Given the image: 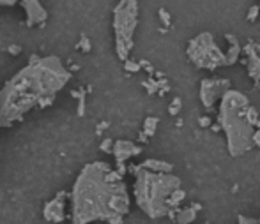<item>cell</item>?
<instances>
[{"instance_id": "1", "label": "cell", "mask_w": 260, "mask_h": 224, "mask_svg": "<svg viewBox=\"0 0 260 224\" xmlns=\"http://www.w3.org/2000/svg\"><path fill=\"white\" fill-rule=\"evenodd\" d=\"M130 212V194L122 175L107 163L87 164L73 189V221L122 223Z\"/></svg>"}, {"instance_id": "2", "label": "cell", "mask_w": 260, "mask_h": 224, "mask_svg": "<svg viewBox=\"0 0 260 224\" xmlns=\"http://www.w3.org/2000/svg\"><path fill=\"white\" fill-rule=\"evenodd\" d=\"M69 69L62 67L57 57L39 59L22 69L0 92V125H11L43 97L59 92L69 81Z\"/></svg>"}, {"instance_id": "3", "label": "cell", "mask_w": 260, "mask_h": 224, "mask_svg": "<svg viewBox=\"0 0 260 224\" xmlns=\"http://www.w3.org/2000/svg\"><path fill=\"white\" fill-rule=\"evenodd\" d=\"M250 101L239 90H230L223 96L218 108V123L227 138V150L232 157H241L253 148L255 125L248 117Z\"/></svg>"}, {"instance_id": "4", "label": "cell", "mask_w": 260, "mask_h": 224, "mask_svg": "<svg viewBox=\"0 0 260 224\" xmlns=\"http://www.w3.org/2000/svg\"><path fill=\"white\" fill-rule=\"evenodd\" d=\"M135 173V194L136 205L140 210L144 212L151 219H159L170 214L172 203L170 196L175 189L181 187V179L175 177L173 173H158V171H151L142 166H130Z\"/></svg>"}, {"instance_id": "5", "label": "cell", "mask_w": 260, "mask_h": 224, "mask_svg": "<svg viewBox=\"0 0 260 224\" xmlns=\"http://www.w3.org/2000/svg\"><path fill=\"white\" fill-rule=\"evenodd\" d=\"M138 25V0H121L113 9V30H115L117 57L124 62L133 50V36Z\"/></svg>"}, {"instance_id": "6", "label": "cell", "mask_w": 260, "mask_h": 224, "mask_svg": "<svg viewBox=\"0 0 260 224\" xmlns=\"http://www.w3.org/2000/svg\"><path fill=\"white\" fill-rule=\"evenodd\" d=\"M186 57L191 64L205 71H216L218 67H227V53L218 46L216 39L211 32H202L188 41Z\"/></svg>"}, {"instance_id": "7", "label": "cell", "mask_w": 260, "mask_h": 224, "mask_svg": "<svg viewBox=\"0 0 260 224\" xmlns=\"http://www.w3.org/2000/svg\"><path fill=\"white\" fill-rule=\"evenodd\" d=\"M232 88V83L227 78H205L200 81V102L205 110H213L216 102Z\"/></svg>"}, {"instance_id": "8", "label": "cell", "mask_w": 260, "mask_h": 224, "mask_svg": "<svg viewBox=\"0 0 260 224\" xmlns=\"http://www.w3.org/2000/svg\"><path fill=\"white\" fill-rule=\"evenodd\" d=\"M242 53H244V59H241L239 62L246 65L248 76L255 81V85H260V44L248 42L242 48Z\"/></svg>"}, {"instance_id": "9", "label": "cell", "mask_w": 260, "mask_h": 224, "mask_svg": "<svg viewBox=\"0 0 260 224\" xmlns=\"http://www.w3.org/2000/svg\"><path fill=\"white\" fill-rule=\"evenodd\" d=\"M140 152H142V146L135 145L133 142H130V140H117L115 143H113V156H115V161H121V163H126L128 159H131V157L138 156Z\"/></svg>"}, {"instance_id": "10", "label": "cell", "mask_w": 260, "mask_h": 224, "mask_svg": "<svg viewBox=\"0 0 260 224\" xmlns=\"http://www.w3.org/2000/svg\"><path fill=\"white\" fill-rule=\"evenodd\" d=\"M23 9L27 11V25L34 27L46 20V11L39 4V0H22Z\"/></svg>"}, {"instance_id": "11", "label": "cell", "mask_w": 260, "mask_h": 224, "mask_svg": "<svg viewBox=\"0 0 260 224\" xmlns=\"http://www.w3.org/2000/svg\"><path fill=\"white\" fill-rule=\"evenodd\" d=\"M64 196H65V192H61L55 200H51V202L44 206V217H46V221L61 223V221L65 219V200H62Z\"/></svg>"}, {"instance_id": "12", "label": "cell", "mask_w": 260, "mask_h": 224, "mask_svg": "<svg viewBox=\"0 0 260 224\" xmlns=\"http://www.w3.org/2000/svg\"><path fill=\"white\" fill-rule=\"evenodd\" d=\"M225 41L228 42V50H227V59H228V65H234L241 60L242 55V46L241 42L237 41V37L234 34H225Z\"/></svg>"}, {"instance_id": "13", "label": "cell", "mask_w": 260, "mask_h": 224, "mask_svg": "<svg viewBox=\"0 0 260 224\" xmlns=\"http://www.w3.org/2000/svg\"><path fill=\"white\" fill-rule=\"evenodd\" d=\"M140 166L145 169H151V171H158V173H172L173 171L172 163H167V161L161 159H145Z\"/></svg>"}, {"instance_id": "14", "label": "cell", "mask_w": 260, "mask_h": 224, "mask_svg": "<svg viewBox=\"0 0 260 224\" xmlns=\"http://www.w3.org/2000/svg\"><path fill=\"white\" fill-rule=\"evenodd\" d=\"M196 208L193 205L191 206H186V208H182V210H179L175 214V221L181 224H188V223H193V221L196 219Z\"/></svg>"}, {"instance_id": "15", "label": "cell", "mask_w": 260, "mask_h": 224, "mask_svg": "<svg viewBox=\"0 0 260 224\" xmlns=\"http://www.w3.org/2000/svg\"><path fill=\"white\" fill-rule=\"evenodd\" d=\"M158 125H159L158 117H147V119L144 120V133L147 134L149 138L154 136V134H156V129H158Z\"/></svg>"}, {"instance_id": "16", "label": "cell", "mask_w": 260, "mask_h": 224, "mask_svg": "<svg viewBox=\"0 0 260 224\" xmlns=\"http://www.w3.org/2000/svg\"><path fill=\"white\" fill-rule=\"evenodd\" d=\"M186 198V191L182 187L175 189V191L172 192V196H170V203H172V208H177V206L181 205L182 202H184Z\"/></svg>"}, {"instance_id": "17", "label": "cell", "mask_w": 260, "mask_h": 224, "mask_svg": "<svg viewBox=\"0 0 260 224\" xmlns=\"http://www.w3.org/2000/svg\"><path fill=\"white\" fill-rule=\"evenodd\" d=\"M158 16H159V20H161L163 27H165V28L172 27V18H170V13H168L165 7H159V9H158Z\"/></svg>"}, {"instance_id": "18", "label": "cell", "mask_w": 260, "mask_h": 224, "mask_svg": "<svg viewBox=\"0 0 260 224\" xmlns=\"http://www.w3.org/2000/svg\"><path fill=\"white\" fill-rule=\"evenodd\" d=\"M181 110H182V101L179 99V97H175V99L170 102V106H168V115L177 117V115L181 113Z\"/></svg>"}, {"instance_id": "19", "label": "cell", "mask_w": 260, "mask_h": 224, "mask_svg": "<svg viewBox=\"0 0 260 224\" xmlns=\"http://www.w3.org/2000/svg\"><path fill=\"white\" fill-rule=\"evenodd\" d=\"M144 87L149 94H158L159 92V81L158 80H154V78H149L144 81Z\"/></svg>"}, {"instance_id": "20", "label": "cell", "mask_w": 260, "mask_h": 224, "mask_svg": "<svg viewBox=\"0 0 260 224\" xmlns=\"http://www.w3.org/2000/svg\"><path fill=\"white\" fill-rule=\"evenodd\" d=\"M124 69L128 73H140L142 65H140V62H133L131 59H128V60H124Z\"/></svg>"}, {"instance_id": "21", "label": "cell", "mask_w": 260, "mask_h": 224, "mask_svg": "<svg viewBox=\"0 0 260 224\" xmlns=\"http://www.w3.org/2000/svg\"><path fill=\"white\" fill-rule=\"evenodd\" d=\"M259 16H260V5L259 4H255V5H251L250 7V11H248V16H246V20L248 21H257L259 20Z\"/></svg>"}, {"instance_id": "22", "label": "cell", "mask_w": 260, "mask_h": 224, "mask_svg": "<svg viewBox=\"0 0 260 224\" xmlns=\"http://www.w3.org/2000/svg\"><path fill=\"white\" fill-rule=\"evenodd\" d=\"M113 143L110 138H107V140H103V143L99 145V148H101V152H105V154H111L113 152Z\"/></svg>"}, {"instance_id": "23", "label": "cell", "mask_w": 260, "mask_h": 224, "mask_svg": "<svg viewBox=\"0 0 260 224\" xmlns=\"http://www.w3.org/2000/svg\"><path fill=\"white\" fill-rule=\"evenodd\" d=\"M78 50H82L84 53H88V51H90V41L87 39V36H82V37H80Z\"/></svg>"}, {"instance_id": "24", "label": "cell", "mask_w": 260, "mask_h": 224, "mask_svg": "<svg viewBox=\"0 0 260 224\" xmlns=\"http://www.w3.org/2000/svg\"><path fill=\"white\" fill-rule=\"evenodd\" d=\"M198 125L200 127H211V125H213V120L209 119V117H207V115H204V117H200L198 119Z\"/></svg>"}, {"instance_id": "25", "label": "cell", "mask_w": 260, "mask_h": 224, "mask_svg": "<svg viewBox=\"0 0 260 224\" xmlns=\"http://www.w3.org/2000/svg\"><path fill=\"white\" fill-rule=\"evenodd\" d=\"M140 65H142L144 69H147V73H149V74H152V73H154V67H152L151 64H149L147 60H140Z\"/></svg>"}, {"instance_id": "26", "label": "cell", "mask_w": 260, "mask_h": 224, "mask_svg": "<svg viewBox=\"0 0 260 224\" xmlns=\"http://www.w3.org/2000/svg\"><path fill=\"white\" fill-rule=\"evenodd\" d=\"M253 145L260 148V127L255 129V134H253Z\"/></svg>"}, {"instance_id": "27", "label": "cell", "mask_w": 260, "mask_h": 224, "mask_svg": "<svg viewBox=\"0 0 260 224\" xmlns=\"http://www.w3.org/2000/svg\"><path fill=\"white\" fill-rule=\"evenodd\" d=\"M20 51H22V48H20L18 44H11L9 46V53H11V55H18Z\"/></svg>"}, {"instance_id": "28", "label": "cell", "mask_w": 260, "mask_h": 224, "mask_svg": "<svg viewBox=\"0 0 260 224\" xmlns=\"http://www.w3.org/2000/svg\"><path fill=\"white\" fill-rule=\"evenodd\" d=\"M108 125H110V123H108V122H101V123H99V125H98V133H101V131H105V129H107Z\"/></svg>"}, {"instance_id": "29", "label": "cell", "mask_w": 260, "mask_h": 224, "mask_svg": "<svg viewBox=\"0 0 260 224\" xmlns=\"http://www.w3.org/2000/svg\"><path fill=\"white\" fill-rule=\"evenodd\" d=\"M16 0H0V5H11V4H14Z\"/></svg>"}]
</instances>
